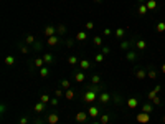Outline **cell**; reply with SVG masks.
<instances>
[{
  "label": "cell",
  "instance_id": "f35d334b",
  "mask_svg": "<svg viewBox=\"0 0 165 124\" xmlns=\"http://www.w3.org/2000/svg\"><path fill=\"white\" fill-rule=\"evenodd\" d=\"M18 48H20V52L23 53V55H26V53H30V48L26 47V45H23V43H20V45H18Z\"/></svg>",
  "mask_w": 165,
  "mask_h": 124
},
{
  "label": "cell",
  "instance_id": "7402d4cb",
  "mask_svg": "<svg viewBox=\"0 0 165 124\" xmlns=\"http://www.w3.org/2000/svg\"><path fill=\"white\" fill-rule=\"evenodd\" d=\"M33 66L38 68V70L45 66V61H43V58H35V61H33V65H31V70H33Z\"/></svg>",
  "mask_w": 165,
  "mask_h": 124
},
{
  "label": "cell",
  "instance_id": "db71d44e",
  "mask_svg": "<svg viewBox=\"0 0 165 124\" xmlns=\"http://www.w3.org/2000/svg\"><path fill=\"white\" fill-rule=\"evenodd\" d=\"M162 73H164V75H165V63H164V65H162Z\"/></svg>",
  "mask_w": 165,
  "mask_h": 124
},
{
  "label": "cell",
  "instance_id": "4316f807",
  "mask_svg": "<svg viewBox=\"0 0 165 124\" xmlns=\"http://www.w3.org/2000/svg\"><path fill=\"white\" fill-rule=\"evenodd\" d=\"M125 28H117V30H116V38H119V40H122L124 36H125Z\"/></svg>",
  "mask_w": 165,
  "mask_h": 124
},
{
  "label": "cell",
  "instance_id": "e0dca14e",
  "mask_svg": "<svg viewBox=\"0 0 165 124\" xmlns=\"http://www.w3.org/2000/svg\"><path fill=\"white\" fill-rule=\"evenodd\" d=\"M154 111V103L150 101V103H144L142 104V113H147V114H152Z\"/></svg>",
  "mask_w": 165,
  "mask_h": 124
},
{
  "label": "cell",
  "instance_id": "7bdbcfd3",
  "mask_svg": "<svg viewBox=\"0 0 165 124\" xmlns=\"http://www.w3.org/2000/svg\"><path fill=\"white\" fill-rule=\"evenodd\" d=\"M33 50L40 52V50H41V41H38V40H36V43H33Z\"/></svg>",
  "mask_w": 165,
  "mask_h": 124
},
{
  "label": "cell",
  "instance_id": "7c38bea8",
  "mask_svg": "<svg viewBox=\"0 0 165 124\" xmlns=\"http://www.w3.org/2000/svg\"><path fill=\"white\" fill-rule=\"evenodd\" d=\"M88 89H91V91H94V93H103L104 89H106V84H89Z\"/></svg>",
  "mask_w": 165,
  "mask_h": 124
},
{
  "label": "cell",
  "instance_id": "d6986e66",
  "mask_svg": "<svg viewBox=\"0 0 165 124\" xmlns=\"http://www.w3.org/2000/svg\"><path fill=\"white\" fill-rule=\"evenodd\" d=\"M145 5H147L149 12H155L157 8H159V3H157L155 0H147V2H145Z\"/></svg>",
  "mask_w": 165,
  "mask_h": 124
},
{
  "label": "cell",
  "instance_id": "d6a6232c",
  "mask_svg": "<svg viewBox=\"0 0 165 124\" xmlns=\"http://www.w3.org/2000/svg\"><path fill=\"white\" fill-rule=\"evenodd\" d=\"M48 75H50V68H48V66L40 68V76H41V78H46Z\"/></svg>",
  "mask_w": 165,
  "mask_h": 124
},
{
  "label": "cell",
  "instance_id": "9a60e30c",
  "mask_svg": "<svg viewBox=\"0 0 165 124\" xmlns=\"http://www.w3.org/2000/svg\"><path fill=\"white\" fill-rule=\"evenodd\" d=\"M147 78H150V79H157V78H159L157 70H155L152 65H149V70H147Z\"/></svg>",
  "mask_w": 165,
  "mask_h": 124
},
{
  "label": "cell",
  "instance_id": "c3c4849f",
  "mask_svg": "<svg viewBox=\"0 0 165 124\" xmlns=\"http://www.w3.org/2000/svg\"><path fill=\"white\" fill-rule=\"evenodd\" d=\"M109 52H111V48H109V47H103V52H101V53H103V55H107Z\"/></svg>",
  "mask_w": 165,
  "mask_h": 124
},
{
  "label": "cell",
  "instance_id": "484cf974",
  "mask_svg": "<svg viewBox=\"0 0 165 124\" xmlns=\"http://www.w3.org/2000/svg\"><path fill=\"white\" fill-rule=\"evenodd\" d=\"M155 31L164 33L165 31V22H157V23H155Z\"/></svg>",
  "mask_w": 165,
  "mask_h": 124
},
{
  "label": "cell",
  "instance_id": "52a82bcc",
  "mask_svg": "<svg viewBox=\"0 0 165 124\" xmlns=\"http://www.w3.org/2000/svg\"><path fill=\"white\" fill-rule=\"evenodd\" d=\"M135 50L140 52V53H144V50H147V41L137 36V40H135Z\"/></svg>",
  "mask_w": 165,
  "mask_h": 124
},
{
  "label": "cell",
  "instance_id": "44dd1931",
  "mask_svg": "<svg viewBox=\"0 0 165 124\" xmlns=\"http://www.w3.org/2000/svg\"><path fill=\"white\" fill-rule=\"evenodd\" d=\"M91 66H93V63H89L88 60H81V61H79V68H81L82 71H88Z\"/></svg>",
  "mask_w": 165,
  "mask_h": 124
},
{
  "label": "cell",
  "instance_id": "8fae6325",
  "mask_svg": "<svg viewBox=\"0 0 165 124\" xmlns=\"http://www.w3.org/2000/svg\"><path fill=\"white\" fill-rule=\"evenodd\" d=\"M134 75H135V78H137V79H140V81H142V79H145V78H147V71H145L144 68H135Z\"/></svg>",
  "mask_w": 165,
  "mask_h": 124
},
{
  "label": "cell",
  "instance_id": "5b68a950",
  "mask_svg": "<svg viewBox=\"0 0 165 124\" xmlns=\"http://www.w3.org/2000/svg\"><path fill=\"white\" fill-rule=\"evenodd\" d=\"M88 116L91 119L99 118V116H101V109H99L98 106H89V108H88Z\"/></svg>",
  "mask_w": 165,
  "mask_h": 124
},
{
  "label": "cell",
  "instance_id": "ee69618b",
  "mask_svg": "<svg viewBox=\"0 0 165 124\" xmlns=\"http://www.w3.org/2000/svg\"><path fill=\"white\" fill-rule=\"evenodd\" d=\"M84 28H86V30H93V28H94V23H93V22H88V23L84 25Z\"/></svg>",
  "mask_w": 165,
  "mask_h": 124
},
{
  "label": "cell",
  "instance_id": "ab89813d",
  "mask_svg": "<svg viewBox=\"0 0 165 124\" xmlns=\"http://www.w3.org/2000/svg\"><path fill=\"white\" fill-rule=\"evenodd\" d=\"M104 56H106V55H103V53H98V55L94 56V60H96V63H103V61H104Z\"/></svg>",
  "mask_w": 165,
  "mask_h": 124
},
{
  "label": "cell",
  "instance_id": "f6af8a7d",
  "mask_svg": "<svg viewBox=\"0 0 165 124\" xmlns=\"http://www.w3.org/2000/svg\"><path fill=\"white\" fill-rule=\"evenodd\" d=\"M58 99H60V98H51V101H50V104H51V106H58V103H60Z\"/></svg>",
  "mask_w": 165,
  "mask_h": 124
},
{
  "label": "cell",
  "instance_id": "74e56055",
  "mask_svg": "<svg viewBox=\"0 0 165 124\" xmlns=\"http://www.w3.org/2000/svg\"><path fill=\"white\" fill-rule=\"evenodd\" d=\"M40 101H41V103H45V104H48L50 101H51V98H50V94H41Z\"/></svg>",
  "mask_w": 165,
  "mask_h": 124
},
{
  "label": "cell",
  "instance_id": "11a10c76",
  "mask_svg": "<svg viewBox=\"0 0 165 124\" xmlns=\"http://www.w3.org/2000/svg\"><path fill=\"white\" fill-rule=\"evenodd\" d=\"M93 124H101V123H99V119H98V121H94V123Z\"/></svg>",
  "mask_w": 165,
  "mask_h": 124
},
{
  "label": "cell",
  "instance_id": "8992f818",
  "mask_svg": "<svg viewBox=\"0 0 165 124\" xmlns=\"http://www.w3.org/2000/svg\"><path fill=\"white\" fill-rule=\"evenodd\" d=\"M46 43L50 45V47H58V45L61 43V36H60V35L48 36V38H46Z\"/></svg>",
  "mask_w": 165,
  "mask_h": 124
},
{
  "label": "cell",
  "instance_id": "ffe728a7",
  "mask_svg": "<svg viewBox=\"0 0 165 124\" xmlns=\"http://www.w3.org/2000/svg\"><path fill=\"white\" fill-rule=\"evenodd\" d=\"M125 103H127V106H129V109H134V108H137V106H139V99H137V98H134V96H132V98H129V99H127V101H125Z\"/></svg>",
  "mask_w": 165,
  "mask_h": 124
},
{
  "label": "cell",
  "instance_id": "e575fe53",
  "mask_svg": "<svg viewBox=\"0 0 165 124\" xmlns=\"http://www.w3.org/2000/svg\"><path fill=\"white\" fill-rule=\"evenodd\" d=\"M109 116H111V114H101V116H99V123L101 124H107L109 123Z\"/></svg>",
  "mask_w": 165,
  "mask_h": 124
},
{
  "label": "cell",
  "instance_id": "b9f144b4",
  "mask_svg": "<svg viewBox=\"0 0 165 124\" xmlns=\"http://www.w3.org/2000/svg\"><path fill=\"white\" fill-rule=\"evenodd\" d=\"M55 96L56 98H63L64 96V89H55Z\"/></svg>",
  "mask_w": 165,
  "mask_h": 124
},
{
  "label": "cell",
  "instance_id": "3957f363",
  "mask_svg": "<svg viewBox=\"0 0 165 124\" xmlns=\"http://www.w3.org/2000/svg\"><path fill=\"white\" fill-rule=\"evenodd\" d=\"M98 101H99L101 104H104V106H106V104H109L111 101H112V94L109 93V91H106V89H104L103 93H99V94H98Z\"/></svg>",
  "mask_w": 165,
  "mask_h": 124
},
{
  "label": "cell",
  "instance_id": "6da1fadb",
  "mask_svg": "<svg viewBox=\"0 0 165 124\" xmlns=\"http://www.w3.org/2000/svg\"><path fill=\"white\" fill-rule=\"evenodd\" d=\"M82 101L84 103H88V104H91V103H96L98 101V93H94V91H91V89H84V93H82Z\"/></svg>",
  "mask_w": 165,
  "mask_h": 124
},
{
  "label": "cell",
  "instance_id": "f5cc1de1",
  "mask_svg": "<svg viewBox=\"0 0 165 124\" xmlns=\"http://www.w3.org/2000/svg\"><path fill=\"white\" fill-rule=\"evenodd\" d=\"M137 2H139V5H142V3H145V2H147V0H137Z\"/></svg>",
  "mask_w": 165,
  "mask_h": 124
},
{
  "label": "cell",
  "instance_id": "ac0fdd59",
  "mask_svg": "<svg viewBox=\"0 0 165 124\" xmlns=\"http://www.w3.org/2000/svg\"><path fill=\"white\" fill-rule=\"evenodd\" d=\"M160 89H162V86H160V84H157V86H155V88L152 89V91H149V94H147V98H149L150 101H152V99H154L155 96H157V94L160 93Z\"/></svg>",
  "mask_w": 165,
  "mask_h": 124
},
{
  "label": "cell",
  "instance_id": "603a6c76",
  "mask_svg": "<svg viewBox=\"0 0 165 124\" xmlns=\"http://www.w3.org/2000/svg\"><path fill=\"white\" fill-rule=\"evenodd\" d=\"M112 101H114V104H116V106H122V103H124L122 96H121V94H116V93L112 94Z\"/></svg>",
  "mask_w": 165,
  "mask_h": 124
},
{
  "label": "cell",
  "instance_id": "f546056e",
  "mask_svg": "<svg viewBox=\"0 0 165 124\" xmlns=\"http://www.w3.org/2000/svg\"><path fill=\"white\" fill-rule=\"evenodd\" d=\"M68 63H69V65H73V66H74V65H79L78 56H76V55H69V56H68Z\"/></svg>",
  "mask_w": 165,
  "mask_h": 124
},
{
  "label": "cell",
  "instance_id": "ba28073f",
  "mask_svg": "<svg viewBox=\"0 0 165 124\" xmlns=\"http://www.w3.org/2000/svg\"><path fill=\"white\" fill-rule=\"evenodd\" d=\"M135 121L139 124H147L150 121V114H147V113H139L137 116H135Z\"/></svg>",
  "mask_w": 165,
  "mask_h": 124
},
{
  "label": "cell",
  "instance_id": "6f0895ef",
  "mask_svg": "<svg viewBox=\"0 0 165 124\" xmlns=\"http://www.w3.org/2000/svg\"><path fill=\"white\" fill-rule=\"evenodd\" d=\"M164 124H165V116H164Z\"/></svg>",
  "mask_w": 165,
  "mask_h": 124
},
{
  "label": "cell",
  "instance_id": "681fc988",
  "mask_svg": "<svg viewBox=\"0 0 165 124\" xmlns=\"http://www.w3.org/2000/svg\"><path fill=\"white\" fill-rule=\"evenodd\" d=\"M20 124H28V118H26V116L20 118Z\"/></svg>",
  "mask_w": 165,
  "mask_h": 124
},
{
  "label": "cell",
  "instance_id": "f907efd6",
  "mask_svg": "<svg viewBox=\"0 0 165 124\" xmlns=\"http://www.w3.org/2000/svg\"><path fill=\"white\" fill-rule=\"evenodd\" d=\"M73 43H74V40H68V41H66V47H68V48H71V47H73Z\"/></svg>",
  "mask_w": 165,
  "mask_h": 124
},
{
  "label": "cell",
  "instance_id": "7a4b0ae2",
  "mask_svg": "<svg viewBox=\"0 0 165 124\" xmlns=\"http://www.w3.org/2000/svg\"><path fill=\"white\" fill-rule=\"evenodd\" d=\"M135 40H137V35L132 36V38H127V40H122V43H121V50H124V52L132 50V47H135Z\"/></svg>",
  "mask_w": 165,
  "mask_h": 124
},
{
  "label": "cell",
  "instance_id": "816d5d0a",
  "mask_svg": "<svg viewBox=\"0 0 165 124\" xmlns=\"http://www.w3.org/2000/svg\"><path fill=\"white\" fill-rule=\"evenodd\" d=\"M111 33H112V31L109 30V28H106V30H104V35H111Z\"/></svg>",
  "mask_w": 165,
  "mask_h": 124
},
{
  "label": "cell",
  "instance_id": "8d00e7d4",
  "mask_svg": "<svg viewBox=\"0 0 165 124\" xmlns=\"http://www.w3.org/2000/svg\"><path fill=\"white\" fill-rule=\"evenodd\" d=\"M25 41H26V43H30V45H33V43H36L35 36H33V35H30V33H28V35H25Z\"/></svg>",
  "mask_w": 165,
  "mask_h": 124
},
{
  "label": "cell",
  "instance_id": "7dc6e473",
  "mask_svg": "<svg viewBox=\"0 0 165 124\" xmlns=\"http://www.w3.org/2000/svg\"><path fill=\"white\" fill-rule=\"evenodd\" d=\"M152 103H154V104H157V106H159V104H162V101H160V98H159V96H155V98L152 99Z\"/></svg>",
  "mask_w": 165,
  "mask_h": 124
},
{
  "label": "cell",
  "instance_id": "bcb514c9",
  "mask_svg": "<svg viewBox=\"0 0 165 124\" xmlns=\"http://www.w3.org/2000/svg\"><path fill=\"white\" fill-rule=\"evenodd\" d=\"M35 124H46V119H40V118H36V119H35Z\"/></svg>",
  "mask_w": 165,
  "mask_h": 124
},
{
  "label": "cell",
  "instance_id": "30bf717a",
  "mask_svg": "<svg viewBox=\"0 0 165 124\" xmlns=\"http://www.w3.org/2000/svg\"><path fill=\"white\" fill-rule=\"evenodd\" d=\"M88 111H79V113L76 114V123H86V121H88Z\"/></svg>",
  "mask_w": 165,
  "mask_h": 124
},
{
  "label": "cell",
  "instance_id": "1f68e13d",
  "mask_svg": "<svg viewBox=\"0 0 165 124\" xmlns=\"http://www.w3.org/2000/svg\"><path fill=\"white\" fill-rule=\"evenodd\" d=\"M60 84H61V89H64V91L71 88V83L68 81V79H61V81H60Z\"/></svg>",
  "mask_w": 165,
  "mask_h": 124
},
{
  "label": "cell",
  "instance_id": "9c48e42d",
  "mask_svg": "<svg viewBox=\"0 0 165 124\" xmlns=\"http://www.w3.org/2000/svg\"><path fill=\"white\" fill-rule=\"evenodd\" d=\"M46 123L48 124H58V121H60V116H58L56 113H50V114H46Z\"/></svg>",
  "mask_w": 165,
  "mask_h": 124
},
{
  "label": "cell",
  "instance_id": "9f6ffc18",
  "mask_svg": "<svg viewBox=\"0 0 165 124\" xmlns=\"http://www.w3.org/2000/svg\"><path fill=\"white\" fill-rule=\"evenodd\" d=\"M94 2H98V3H101V2H104V0H94Z\"/></svg>",
  "mask_w": 165,
  "mask_h": 124
},
{
  "label": "cell",
  "instance_id": "277c9868",
  "mask_svg": "<svg viewBox=\"0 0 165 124\" xmlns=\"http://www.w3.org/2000/svg\"><path fill=\"white\" fill-rule=\"evenodd\" d=\"M139 53L137 50H129V52H125V58H127V61L129 63H135L139 60Z\"/></svg>",
  "mask_w": 165,
  "mask_h": 124
},
{
  "label": "cell",
  "instance_id": "5bb4252c",
  "mask_svg": "<svg viewBox=\"0 0 165 124\" xmlns=\"http://www.w3.org/2000/svg\"><path fill=\"white\" fill-rule=\"evenodd\" d=\"M73 78H74V81H78V83H82L84 79H86V75H84V71H74L73 73Z\"/></svg>",
  "mask_w": 165,
  "mask_h": 124
},
{
  "label": "cell",
  "instance_id": "4fadbf2b",
  "mask_svg": "<svg viewBox=\"0 0 165 124\" xmlns=\"http://www.w3.org/2000/svg\"><path fill=\"white\" fill-rule=\"evenodd\" d=\"M43 33H45V36H53V35H56V26H53V25H48L45 26V30H43Z\"/></svg>",
  "mask_w": 165,
  "mask_h": 124
},
{
  "label": "cell",
  "instance_id": "cb8c5ba5",
  "mask_svg": "<svg viewBox=\"0 0 165 124\" xmlns=\"http://www.w3.org/2000/svg\"><path fill=\"white\" fill-rule=\"evenodd\" d=\"M45 108H46V104L40 101V103H36V104H35V108H33V109H35V113H36V114H40V113H43V111H45Z\"/></svg>",
  "mask_w": 165,
  "mask_h": 124
},
{
  "label": "cell",
  "instance_id": "83f0119b",
  "mask_svg": "<svg viewBox=\"0 0 165 124\" xmlns=\"http://www.w3.org/2000/svg\"><path fill=\"white\" fill-rule=\"evenodd\" d=\"M64 98H66L68 101H71V99L74 98V89H71V88L66 89V91H64Z\"/></svg>",
  "mask_w": 165,
  "mask_h": 124
},
{
  "label": "cell",
  "instance_id": "d590c367",
  "mask_svg": "<svg viewBox=\"0 0 165 124\" xmlns=\"http://www.w3.org/2000/svg\"><path fill=\"white\" fill-rule=\"evenodd\" d=\"M93 43H94V47H103V36H94Z\"/></svg>",
  "mask_w": 165,
  "mask_h": 124
},
{
  "label": "cell",
  "instance_id": "f1b7e54d",
  "mask_svg": "<svg viewBox=\"0 0 165 124\" xmlns=\"http://www.w3.org/2000/svg\"><path fill=\"white\" fill-rule=\"evenodd\" d=\"M64 33H66V26L63 25V23L56 25V35H64Z\"/></svg>",
  "mask_w": 165,
  "mask_h": 124
},
{
  "label": "cell",
  "instance_id": "836d02e7",
  "mask_svg": "<svg viewBox=\"0 0 165 124\" xmlns=\"http://www.w3.org/2000/svg\"><path fill=\"white\" fill-rule=\"evenodd\" d=\"M86 38H88V33H86V31H79V33L76 35V40L78 41H84Z\"/></svg>",
  "mask_w": 165,
  "mask_h": 124
},
{
  "label": "cell",
  "instance_id": "60d3db41",
  "mask_svg": "<svg viewBox=\"0 0 165 124\" xmlns=\"http://www.w3.org/2000/svg\"><path fill=\"white\" fill-rule=\"evenodd\" d=\"M13 63H15V58L12 56V55H10V56H7V58H5V65H8V66H12Z\"/></svg>",
  "mask_w": 165,
  "mask_h": 124
},
{
  "label": "cell",
  "instance_id": "4dcf8cb0",
  "mask_svg": "<svg viewBox=\"0 0 165 124\" xmlns=\"http://www.w3.org/2000/svg\"><path fill=\"white\" fill-rule=\"evenodd\" d=\"M91 84H101V75H93L91 76Z\"/></svg>",
  "mask_w": 165,
  "mask_h": 124
},
{
  "label": "cell",
  "instance_id": "2e32d148",
  "mask_svg": "<svg viewBox=\"0 0 165 124\" xmlns=\"http://www.w3.org/2000/svg\"><path fill=\"white\" fill-rule=\"evenodd\" d=\"M43 61H45V65H53L55 63V56H53L51 53H43Z\"/></svg>",
  "mask_w": 165,
  "mask_h": 124
},
{
  "label": "cell",
  "instance_id": "d4e9b609",
  "mask_svg": "<svg viewBox=\"0 0 165 124\" xmlns=\"http://www.w3.org/2000/svg\"><path fill=\"white\" fill-rule=\"evenodd\" d=\"M147 12H149V8H147V5H145V3H142V5L137 7V13H139L140 17L147 15Z\"/></svg>",
  "mask_w": 165,
  "mask_h": 124
}]
</instances>
